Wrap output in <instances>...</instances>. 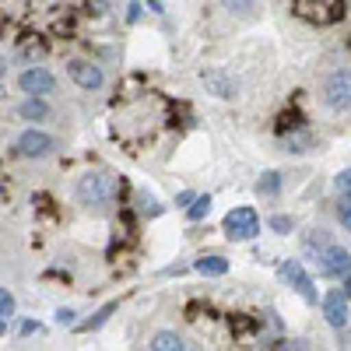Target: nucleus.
Here are the masks:
<instances>
[{
	"label": "nucleus",
	"instance_id": "22",
	"mask_svg": "<svg viewBox=\"0 0 351 351\" xmlns=\"http://www.w3.org/2000/svg\"><path fill=\"white\" fill-rule=\"evenodd\" d=\"M337 221L344 228L351 225V200H348V193H341V200H337Z\"/></svg>",
	"mask_w": 351,
	"mask_h": 351
},
{
	"label": "nucleus",
	"instance_id": "24",
	"mask_svg": "<svg viewBox=\"0 0 351 351\" xmlns=\"http://www.w3.org/2000/svg\"><path fill=\"white\" fill-rule=\"evenodd\" d=\"M74 316H77L74 309H56V324H60V327H74V324H77Z\"/></svg>",
	"mask_w": 351,
	"mask_h": 351
},
{
	"label": "nucleus",
	"instance_id": "6",
	"mask_svg": "<svg viewBox=\"0 0 351 351\" xmlns=\"http://www.w3.org/2000/svg\"><path fill=\"white\" fill-rule=\"evenodd\" d=\"M67 74H71V81H74L77 88H84V92H99V88L106 84L102 67L92 64V60H71V64H67Z\"/></svg>",
	"mask_w": 351,
	"mask_h": 351
},
{
	"label": "nucleus",
	"instance_id": "12",
	"mask_svg": "<svg viewBox=\"0 0 351 351\" xmlns=\"http://www.w3.org/2000/svg\"><path fill=\"white\" fill-rule=\"evenodd\" d=\"M18 120H28V123H43V120H49L46 95H28V99L18 106Z\"/></svg>",
	"mask_w": 351,
	"mask_h": 351
},
{
	"label": "nucleus",
	"instance_id": "32",
	"mask_svg": "<svg viewBox=\"0 0 351 351\" xmlns=\"http://www.w3.org/2000/svg\"><path fill=\"white\" fill-rule=\"evenodd\" d=\"M4 200H8V183L0 180V204H4Z\"/></svg>",
	"mask_w": 351,
	"mask_h": 351
},
{
	"label": "nucleus",
	"instance_id": "26",
	"mask_svg": "<svg viewBox=\"0 0 351 351\" xmlns=\"http://www.w3.org/2000/svg\"><path fill=\"white\" fill-rule=\"evenodd\" d=\"M334 186H337V193H348V186H351V172H348V169H344V172H337Z\"/></svg>",
	"mask_w": 351,
	"mask_h": 351
},
{
	"label": "nucleus",
	"instance_id": "15",
	"mask_svg": "<svg viewBox=\"0 0 351 351\" xmlns=\"http://www.w3.org/2000/svg\"><path fill=\"white\" fill-rule=\"evenodd\" d=\"M148 348H155V351H183L186 348V341L176 334V330H158L155 337H152V344Z\"/></svg>",
	"mask_w": 351,
	"mask_h": 351
},
{
	"label": "nucleus",
	"instance_id": "25",
	"mask_svg": "<svg viewBox=\"0 0 351 351\" xmlns=\"http://www.w3.org/2000/svg\"><path fill=\"white\" fill-rule=\"evenodd\" d=\"M221 4H225L228 11H239V14H243V11L253 8V0H221Z\"/></svg>",
	"mask_w": 351,
	"mask_h": 351
},
{
	"label": "nucleus",
	"instance_id": "23",
	"mask_svg": "<svg viewBox=\"0 0 351 351\" xmlns=\"http://www.w3.org/2000/svg\"><path fill=\"white\" fill-rule=\"evenodd\" d=\"M0 316H14V295H11V291L8 288H0Z\"/></svg>",
	"mask_w": 351,
	"mask_h": 351
},
{
	"label": "nucleus",
	"instance_id": "7",
	"mask_svg": "<svg viewBox=\"0 0 351 351\" xmlns=\"http://www.w3.org/2000/svg\"><path fill=\"white\" fill-rule=\"evenodd\" d=\"M324 99H327V106L337 109V112L348 109V102H351V77H348V67H344V71H334V74L327 77Z\"/></svg>",
	"mask_w": 351,
	"mask_h": 351
},
{
	"label": "nucleus",
	"instance_id": "2",
	"mask_svg": "<svg viewBox=\"0 0 351 351\" xmlns=\"http://www.w3.org/2000/svg\"><path fill=\"white\" fill-rule=\"evenodd\" d=\"M221 228H225V236H228L232 243H250V239L260 236V215H256L253 208H232V211L225 215Z\"/></svg>",
	"mask_w": 351,
	"mask_h": 351
},
{
	"label": "nucleus",
	"instance_id": "19",
	"mask_svg": "<svg viewBox=\"0 0 351 351\" xmlns=\"http://www.w3.org/2000/svg\"><path fill=\"white\" fill-rule=\"evenodd\" d=\"M137 211L148 215V218H158V215H162V204H158L148 190H141V193H137Z\"/></svg>",
	"mask_w": 351,
	"mask_h": 351
},
{
	"label": "nucleus",
	"instance_id": "34",
	"mask_svg": "<svg viewBox=\"0 0 351 351\" xmlns=\"http://www.w3.org/2000/svg\"><path fill=\"white\" fill-rule=\"evenodd\" d=\"M4 99H8V88H4V84H0V102H4Z\"/></svg>",
	"mask_w": 351,
	"mask_h": 351
},
{
	"label": "nucleus",
	"instance_id": "11",
	"mask_svg": "<svg viewBox=\"0 0 351 351\" xmlns=\"http://www.w3.org/2000/svg\"><path fill=\"white\" fill-rule=\"evenodd\" d=\"M313 134L302 127V123H291L288 127V134L281 130V152H291V155H302V152H309L313 148Z\"/></svg>",
	"mask_w": 351,
	"mask_h": 351
},
{
	"label": "nucleus",
	"instance_id": "9",
	"mask_svg": "<svg viewBox=\"0 0 351 351\" xmlns=\"http://www.w3.org/2000/svg\"><path fill=\"white\" fill-rule=\"evenodd\" d=\"M316 271L324 274V278H337V281H344L348 278V250H341V246H327L324 253L316 256Z\"/></svg>",
	"mask_w": 351,
	"mask_h": 351
},
{
	"label": "nucleus",
	"instance_id": "4",
	"mask_svg": "<svg viewBox=\"0 0 351 351\" xmlns=\"http://www.w3.org/2000/svg\"><path fill=\"white\" fill-rule=\"evenodd\" d=\"M18 88H21L25 95H53V92H56V77H53L46 67L32 64V67H25V71L18 74Z\"/></svg>",
	"mask_w": 351,
	"mask_h": 351
},
{
	"label": "nucleus",
	"instance_id": "27",
	"mask_svg": "<svg viewBox=\"0 0 351 351\" xmlns=\"http://www.w3.org/2000/svg\"><path fill=\"white\" fill-rule=\"evenodd\" d=\"M141 18V0H130V11H127V21H137Z\"/></svg>",
	"mask_w": 351,
	"mask_h": 351
},
{
	"label": "nucleus",
	"instance_id": "31",
	"mask_svg": "<svg viewBox=\"0 0 351 351\" xmlns=\"http://www.w3.org/2000/svg\"><path fill=\"white\" fill-rule=\"evenodd\" d=\"M4 77H8V60L0 56V81H4Z\"/></svg>",
	"mask_w": 351,
	"mask_h": 351
},
{
	"label": "nucleus",
	"instance_id": "20",
	"mask_svg": "<svg viewBox=\"0 0 351 351\" xmlns=\"http://www.w3.org/2000/svg\"><path fill=\"white\" fill-rule=\"evenodd\" d=\"M43 56H46V46H43V43H28V46L21 49L18 60H25V64H39Z\"/></svg>",
	"mask_w": 351,
	"mask_h": 351
},
{
	"label": "nucleus",
	"instance_id": "33",
	"mask_svg": "<svg viewBox=\"0 0 351 351\" xmlns=\"http://www.w3.org/2000/svg\"><path fill=\"white\" fill-rule=\"evenodd\" d=\"M0 334H8V316H0Z\"/></svg>",
	"mask_w": 351,
	"mask_h": 351
},
{
	"label": "nucleus",
	"instance_id": "17",
	"mask_svg": "<svg viewBox=\"0 0 351 351\" xmlns=\"http://www.w3.org/2000/svg\"><path fill=\"white\" fill-rule=\"evenodd\" d=\"M116 309H120V302H106V306H102V309H99L92 319H84V324H74V327H77V330H99V327L106 324V319L116 313Z\"/></svg>",
	"mask_w": 351,
	"mask_h": 351
},
{
	"label": "nucleus",
	"instance_id": "3",
	"mask_svg": "<svg viewBox=\"0 0 351 351\" xmlns=\"http://www.w3.org/2000/svg\"><path fill=\"white\" fill-rule=\"evenodd\" d=\"M56 148H60V141L46 130H36V127L18 137V155L21 158H49Z\"/></svg>",
	"mask_w": 351,
	"mask_h": 351
},
{
	"label": "nucleus",
	"instance_id": "10",
	"mask_svg": "<svg viewBox=\"0 0 351 351\" xmlns=\"http://www.w3.org/2000/svg\"><path fill=\"white\" fill-rule=\"evenodd\" d=\"M200 81H204V88H208L211 95H218V99H236V95H239L236 77H228L225 71H204Z\"/></svg>",
	"mask_w": 351,
	"mask_h": 351
},
{
	"label": "nucleus",
	"instance_id": "1",
	"mask_svg": "<svg viewBox=\"0 0 351 351\" xmlns=\"http://www.w3.org/2000/svg\"><path fill=\"white\" fill-rule=\"evenodd\" d=\"M74 193H77V200L84 204V208H106V204H112L116 193H120V180L106 169H92L77 180Z\"/></svg>",
	"mask_w": 351,
	"mask_h": 351
},
{
	"label": "nucleus",
	"instance_id": "30",
	"mask_svg": "<svg viewBox=\"0 0 351 351\" xmlns=\"http://www.w3.org/2000/svg\"><path fill=\"white\" fill-rule=\"evenodd\" d=\"M92 8H95V14H102L106 11V0H92Z\"/></svg>",
	"mask_w": 351,
	"mask_h": 351
},
{
	"label": "nucleus",
	"instance_id": "21",
	"mask_svg": "<svg viewBox=\"0 0 351 351\" xmlns=\"http://www.w3.org/2000/svg\"><path fill=\"white\" fill-rule=\"evenodd\" d=\"M271 228L278 232V236H288V232L295 228V218H291V215H274L271 218Z\"/></svg>",
	"mask_w": 351,
	"mask_h": 351
},
{
	"label": "nucleus",
	"instance_id": "29",
	"mask_svg": "<svg viewBox=\"0 0 351 351\" xmlns=\"http://www.w3.org/2000/svg\"><path fill=\"white\" fill-rule=\"evenodd\" d=\"M36 330H39L36 319H25V324H21V334H36Z\"/></svg>",
	"mask_w": 351,
	"mask_h": 351
},
{
	"label": "nucleus",
	"instance_id": "5",
	"mask_svg": "<svg viewBox=\"0 0 351 351\" xmlns=\"http://www.w3.org/2000/svg\"><path fill=\"white\" fill-rule=\"evenodd\" d=\"M281 281H288V288H295L309 306H316V288H313V278L306 274V267H302L299 260H285V263H281Z\"/></svg>",
	"mask_w": 351,
	"mask_h": 351
},
{
	"label": "nucleus",
	"instance_id": "16",
	"mask_svg": "<svg viewBox=\"0 0 351 351\" xmlns=\"http://www.w3.org/2000/svg\"><path fill=\"white\" fill-rule=\"evenodd\" d=\"M256 193L260 197H278L281 193V172H263L256 180Z\"/></svg>",
	"mask_w": 351,
	"mask_h": 351
},
{
	"label": "nucleus",
	"instance_id": "8",
	"mask_svg": "<svg viewBox=\"0 0 351 351\" xmlns=\"http://www.w3.org/2000/svg\"><path fill=\"white\" fill-rule=\"evenodd\" d=\"M324 316L334 330H344L348 327V288H330L324 295Z\"/></svg>",
	"mask_w": 351,
	"mask_h": 351
},
{
	"label": "nucleus",
	"instance_id": "13",
	"mask_svg": "<svg viewBox=\"0 0 351 351\" xmlns=\"http://www.w3.org/2000/svg\"><path fill=\"white\" fill-rule=\"evenodd\" d=\"M327 246H330V232H327V228H309L306 236H302V253H306L309 260H316Z\"/></svg>",
	"mask_w": 351,
	"mask_h": 351
},
{
	"label": "nucleus",
	"instance_id": "28",
	"mask_svg": "<svg viewBox=\"0 0 351 351\" xmlns=\"http://www.w3.org/2000/svg\"><path fill=\"white\" fill-rule=\"evenodd\" d=\"M190 200H193V190H183L180 197H176V208H186Z\"/></svg>",
	"mask_w": 351,
	"mask_h": 351
},
{
	"label": "nucleus",
	"instance_id": "18",
	"mask_svg": "<svg viewBox=\"0 0 351 351\" xmlns=\"http://www.w3.org/2000/svg\"><path fill=\"white\" fill-rule=\"evenodd\" d=\"M211 215V197L204 193V197H193L190 204H186V218L190 221H200V218H208Z\"/></svg>",
	"mask_w": 351,
	"mask_h": 351
},
{
	"label": "nucleus",
	"instance_id": "14",
	"mask_svg": "<svg viewBox=\"0 0 351 351\" xmlns=\"http://www.w3.org/2000/svg\"><path fill=\"white\" fill-rule=\"evenodd\" d=\"M193 267H197L204 278H221V274H228V260L218 256V253H211V256H200Z\"/></svg>",
	"mask_w": 351,
	"mask_h": 351
}]
</instances>
